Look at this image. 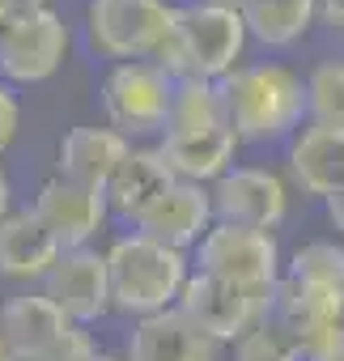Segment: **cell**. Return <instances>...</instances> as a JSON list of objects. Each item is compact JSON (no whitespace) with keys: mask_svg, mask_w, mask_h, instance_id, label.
Segmentation results:
<instances>
[{"mask_svg":"<svg viewBox=\"0 0 344 361\" xmlns=\"http://www.w3.org/2000/svg\"><path fill=\"white\" fill-rule=\"evenodd\" d=\"M5 18H9V13H5V5H0V26H5Z\"/></svg>","mask_w":344,"mask_h":361,"instance_id":"d6a6232c","label":"cell"},{"mask_svg":"<svg viewBox=\"0 0 344 361\" xmlns=\"http://www.w3.org/2000/svg\"><path fill=\"white\" fill-rule=\"evenodd\" d=\"M106 285H111V310H123L132 319L170 310L192 272V259L183 251H170L153 238L123 234L106 251Z\"/></svg>","mask_w":344,"mask_h":361,"instance_id":"3957f363","label":"cell"},{"mask_svg":"<svg viewBox=\"0 0 344 361\" xmlns=\"http://www.w3.org/2000/svg\"><path fill=\"white\" fill-rule=\"evenodd\" d=\"M247 43L251 39L242 13L213 5V0H196V5L175 9L170 35L157 47L153 64L166 68L175 81H221L226 73L238 68Z\"/></svg>","mask_w":344,"mask_h":361,"instance_id":"7a4b0ae2","label":"cell"},{"mask_svg":"<svg viewBox=\"0 0 344 361\" xmlns=\"http://www.w3.org/2000/svg\"><path fill=\"white\" fill-rule=\"evenodd\" d=\"M5 13H35V9H47V0H0Z\"/></svg>","mask_w":344,"mask_h":361,"instance_id":"83f0119b","label":"cell"},{"mask_svg":"<svg viewBox=\"0 0 344 361\" xmlns=\"http://www.w3.org/2000/svg\"><path fill=\"white\" fill-rule=\"evenodd\" d=\"M0 361H9V353H5V340H0Z\"/></svg>","mask_w":344,"mask_h":361,"instance_id":"1f68e13d","label":"cell"},{"mask_svg":"<svg viewBox=\"0 0 344 361\" xmlns=\"http://www.w3.org/2000/svg\"><path fill=\"white\" fill-rule=\"evenodd\" d=\"M0 340L9 361H73L94 348L90 331L43 293H13L0 302Z\"/></svg>","mask_w":344,"mask_h":361,"instance_id":"277c9868","label":"cell"},{"mask_svg":"<svg viewBox=\"0 0 344 361\" xmlns=\"http://www.w3.org/2000/svg\"><path fill=\"white\" fill-rule=\"evenodd\" d=\"M18 123H22V106H18V94L0 81V153H5L18 136Z\"/></svg>","mask_w":344,"mask_h":361,"instance_id":"d4e9b609","label":"cell"},{"mask_svg":"<svg viewBox=\"0 0 344 361\" xmlns=\"http://www.w3.org/2000/svg\"><path fill=\"white\" fill-rule=\"evenodd\" d=\"M175 183V174H170L166 157L157 153V145H132L128 157L115 166V174L106 178L102 188V200H106V213L123 217L128 226Z\"/></svg>","mask_w":344,"mask_h":361,"instance_id":"e0dca14e","label":"cell"},{"mask_svg":"<svg viewBox=\"0 0 344 361\" xmlns=\"http://www.w3.org/2000/svg\"><path fill=\"white\" fill-rule=\"evenodd\" d=\"M192 251H196V259H192L196 272H209V276L242 285V289H272L281 281V272H285L281 243L268 230H247V226L213 221L209 234Z\"/></svg>","mask_w":344,"mask_h":361,"instance_id":"8992f818","label":"cell"},{"mask_svg":"<svg viewBox=\"0 0 344 361\" xmlns=\"http://www.w3.org/2000/svg\"><path fill=\"white\" fill-rule=\"evenodd\" d=\"M285 276L344 289V247H340V243H327V238H314V243H306V247H297V251L289 255Z\"/></svg>","mask_w":344,"mask_h":361,"instance_id":"603a6c76","label":"cell"},{"mask_svg":"<svg viewBox=\"0 0 344 361\" xmlns=\"http://www.w3.org/2000/svg\"><path fill=\"white\" fill-rule=\"evenodd\" d=\"M56 259L60 247L30 209H9L0 217V276L5 281H43Z\"/></svg>","mask_w":344,"mask_h":361,"instance_id":"d6986e66","label":"cell"},{"mask_svg":"<svg viewBox=\"0 0 344 361\" xmlns=\"http://www.w3.org/2000/svg\"><path fill=\"white\" fill-rule=\"evenodd\" d=\"M213 123H226L217 81H175V98H170V115L161 132H196Z\"/></svg>","mask_w":344,"mask_h":361,"instance_id":"44dd1931","label":"cell"},{"mask_svg":"<svg viewBox=\"0 0 344 361\" xmlns=\"http://www.w3.org/2000/svg\"><path fill=\"white\" fill-rule=\"evenodd\" d=\"M170 22H175V5L166 0H90L85 9L94 51L119 64L153 60L170 35Z\"/></svg>","mask_w":344,"mask_h":361,"instance_id":"5b68a950","label":"cell"},{"mask_svg":"<svg viewBox=\"0 0 344 361\" xmlns=\"http://www.w3.org/2000/svg\"><path fill=\"white\" fill-rule=\"evenodd\" d=\"M73 361H123V357H115V353H102V348L94 344V348H85V353H81V357H73Z\"/></svg>","mask_w":344,"mask_h":361,"instance_id":"f546056e","label":"cell"},{"mask_svg":"<svg viewBox=\"0 0 344 361\" xmlns=\"http://www.w3.org/2000/svg\"><path fill=\"white\" fill-rule=\"evenodd\" d=\"M170 98H175V77L157 68L153 60H132L115 64L102 81V106H106V128L119 136H161Z\"/></svg>","mask_w":344,"mask_h":361,"instance_id":"9c48e42d","label":"cell"},{"mask_svg":"<svg viewBox=\"0 0 344 361\" xmlns=\"http://www.w3.org/2000/svg\"><path fill=\"white\" fill-rule=\"evenodd\" d=\"M293 188H302V196L314 200H331L344 192V128H327V123H306L289 136V153H285Z\"/></svg>","mask_w":344,"mask_h":361,"instance_id":"5bb4252c","label":"cell"},{"mask_svg":"<svg viewBox=\"0 0 344 361\" xmlns=\"http://www.w3.org/2000/svg\"><path fill=\"white\" fill-rule=\"evenodd\" d=\"M13 209V183H9V174L0 170V217H5Z\"/></svg>","mask_w":344,"mask_h":361,"instance_id":"f1b7e54d","label":"cell"},{"mask_svg":"<svg viewBox=\"0 0 344 361\" xmlns=\"http://www.w3.org/2000/svg\"><path fill=\"white\" fill-rule=\"evenodd\" d=\"M30 213L39 217V226L56 238L60 251H77V247H94V238L106 226V200L94 188L68 183V178H47V183L35 192Z\"/></svg>","mask_w":344,"mask_h":361,"instance_id":"7c38bea8","label":"cell"},{"mask_svg":"<svg viewBox=\"0 0 344 361\" xmlns=\"http://www.w3.org/2000/svg\"><path fill=\"white\" fill-rule=\"evenodd\" d=\"M132 140L119 136L115 128H68L60 136V149H56V166H60V178L68 183H81V188H94L102 192L106 178L115 174V166L128 157Z\"/></svg>","mask_w":344,"mask_h":361,"instance_id":"ac0fdd59","label":"cell"},{"mask_svg":"<svg viewBox=\"0 0 344 361\" xmlns=\"http://www.w3.org/2000/svg\"><path fill=\"white\" fill-rule=\"evenodd\" d=\"M217 353L221 348L204 331H196L170 306V310H157L132 323L123 361H217Z\"/></svg>","mask_w":344,"mask_h":361,"instance_id":"2e32d148","label":"cell"},{"mask_svg":"<svg viewBox=\"0 0 344 361\" xmlns=\"http://www.w3.org/2000/svg\"><path fill=\"white\" fill-rule=\"evenodd\" d=\"M209 200L213 221L276 234V226L289 213V183L264 166H230L217 183H209Z\"/></svg>","mask_w":344,"mask_h":361,"instance_id":"30bf717a","label":"cell"},{"mask_svg":"<svg viewBox=\"0 0 344 361\" xmlns=\"http://www.w3.org/2000/svg\"><path fill=\"white\" fill-rule=\"evenodd\" d=\"M213 226V200H209V188L200 183H183L175 178L136 221H132V234L140 238H153L170 251H192Z\"/></svg>","mask_w":344,"mask_h":361,"instance_id":"4fadbf2b","label":"cell"},{"mask_svg":"<svg viewBox=\"0 0 344 361\" xmlns=\"http://www.w3.org/2000/svg\"><path fill=\"white\" fill-rule=\"evenodd\" d=\"M327 221H331V226H336V234L344 238V192L327 200Z\"/></svg>","mask_w":344,"mask_h":361,"instance_id":"4316f807","label":"cell"},{"mask_svg":"<svg viewBox=\"0 0 344 361\" xmlns=\"http://www.w3.org/2000/svg\"><path fill=\"white\" fill-rule=\"evenodd\" d=\"M157 153L166 157V166H170L175 178L209 188L234 166L238 136L230 132V123H213V128H196V132H161Z\"/></svg>","mask_w":344,"mask_h":361,"instance_id":"9a60e30c","label":"cell"},{"mask_svg":"<svg viewBox=\"0 0 344 361\" xmlns=\"http://www.w3.org/2000/svg\"><path fill=\"white\" fill-rule=\"evenodd\" d=\"M306 85V123L344 128V60H323L302 77Z\"/></svg>","mask_w":344,"mask_h":361,"instance_id":"7402d4cb","label":"cell"},{"mask_svg":"<svg viewBox=\"0 0 344 361\" xmlns=\"http://www.w3.org/2000/svg\"><path fill=\"white\" fill-rule=\"evenodd\" d=\"M234 361H302L293 331H285L272 314H264L251 331L234 340Z\"/></svg>","mask_w":344,"mask_h":361,"instance_id":"cb8c5ba5","label":"cell"},{"mask_svg":"<svg viewBox=\"0 0 344 361\" xmlns=\"http://www.w3.org/2000/svg\"><path fill=\"white\" fill-rule=\"evenodd\" d=\"M238 145H272L306 123V85L285 64H238L217 81Z\"/></svg>","mask_w":344,"mask_h":361,"instance_id":"6da1fadb","label":"cell"},{"mask_svg":"<svg viewBox=\"0 0 344 361\" xmlns=\"http://www.w3.org/2000/svg\"><path fill=\"white\" fill-rule=\"evenodd\" d=\"M73 35L56 9L9 13L0 26V81L5 85H39L60 73L68 60Z\"/></svg>","mask_w":344,"mask_h":361,"instance_id":"ba28073f","label":"cell"},{"mask_svg":"<svg viewBox=\"0 0 344 361\" xmlns=\"http://www.w3.org/2000/svg\"><path fill=\"white\" fill-rule=\"evenodd\" d=\"M314 18H319L314 0H247L242 5L247 39L264 47H293L314 26Z\"/></svg>","mask_w":344,"mask_h":361,"instance_id":"ffe728a7","label":"cell"},{"mask_svg":"<svg viewBox=\"0 0 344 361\" xmlns=\"http://www.w3.org/2000/svg\"><path fill=\"white\" fill-rule=\"evenodd\" d=\"M314 9H319V18H323L327 26L344 30V0H314Z\"/></svg>","mask_w":344,"mask_h":361,"instance_id":"484cf974","label":"cell"},{"mask_svg":"<svg viewBox=\"0 0 344 361\" xmlns=\"http://www.w3.org/2000/svg\"><path fill=\"white\" fill-rule=\"evenodd\" d=\"M213 5H226V9H234V13H242V5H247V0H213Z\"/></svg>","mask_w":344,"mask_h":361,"instance_id":"4dcf8cb0","label":"cell"},{"mask_svg":"<svg viewBox=\"0 0 344 361\" xmlns=\"http://www.w3.org/2000/svg\"><path fill=\"white\" fill-rule=\"evenodd\" d=\"M43 298H51L77 327H90L111 314V285H106V259L98 247L60 251V259L43 276Z\"/></svg>","mask_w":344,"mask_h":361,"instance_id":"8fae6325","label":"cell"},{"mask_svg":"<svg viewBox=\"0 0 344 361\" xmlns=\"http://www.w3.org/2000/svg\"><path fill=\"white\" fill-rule=\"evenodd\" d=\"M175 310L221 348V344H234L272 310V289H242V285H230L192 268L175 298Z\"/></svg>","mask_w":344,"mask_h":361,"instance_id":"52a82bcc","label":"cell"}]
</instances>
